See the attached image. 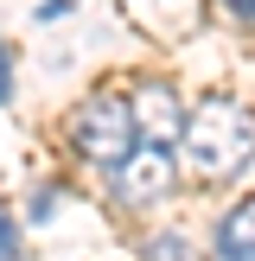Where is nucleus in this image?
Returning a JSON list of instances; mask_svg holds the SVG:
<instances>
[{"label":"nucleus","instance_id":"1","mask_svg":"<svg viewBox=\"0 0 255 261\" xmlns=\"http://www.w3.org/2000/svg\"><path fill=\"white\" fill-rule=\"evenodd\" d=\"M178 160L204 185H230L255 166V115L236 96H204L178 121Z\"/></svg>","mask_w":255,"mask_h":261},{"label":"nucleus","instance_id":"2","mask_svg":"<svg viewBox=\"0 0 255 261\" xmlns=\"http://www.w3.org/2000/svg\"><path fill=\"white\" fill-rule=\"evenodd\" d=\"M64 140H70V153H76V160H89L96 172H102V166H115V160L140 140L128 96H121V89H96V96H83V102L70 109V121H64Z\"/></svg>","mask_w":255,"mask_h":261},{"label":"nucleus","instance_id":"3","mask_svg":"<svg viewBox=\"0 0 255 261\" xmlns=\"http://www.w3.org/2000/svg\"><path fill=\"white\" fill-rule=\"evenodd\" d=\"M102 185H109L115 211H153L178 191V160L172 147H153V140H134L115 166H102Z\"/></svg>","mask_w":255,"mask_h":261},{"label":"nucleus","instance_id":"4","mask_svg":"<svg viewBox=\"0 0 255 261\" xmlns=\"http://www.w3.org/2000/svg\"><path fill=\"white\" fill-rule=\"evenodd\" d=\"M121 96H128V109H134V127H140V140H153V147H172V140H178L185 102L172 96V83L147 76V83H128Z\"/></svg>","mask_w":255,"mask_h":261},{"label":"nucleus","instance_id":"5","mask_svg":"<svg viewBox=\"0 0 255 261\" xmlns=\"http://www.w3.org/2000/svg\"><path fill=\"white\" fill-rule=\"evenodd\" d=\"M211 261H255V191L236 198L211 229Z\"/></svg>","mask_w":255,"mask_h":261},{"label":"nucleus","instance_id":"6","mask_svg":"<svg viewBox=\"0 0 255 261\" xmlns=\"http://www.w3.org/2000/svg\"><path fill=\"white\" fill-rule=\"evenodd\" d=\"M140 261H191V249H185V236L166 229V236H153L147 249H140Z\"/></svg>","mask_w":255,"mask_h":261},{"label":"nucleus","instance_id":"7","mask_svg":"<svg viewBox=\"0 0 255 261\" xmlns=\"http://www.w3.org/2000/svg\"><path fill=\"white\" fill-rule=\"evenodd\" d=\"M0 261H26V242H19V217L0 204Z\"/></svg>","mask_w":255,"mask_h":261},{"label":"nucleus","instance_id":"8","mask_svg":"<svg viewBox=\"0 0 255 261\" xmlns=\"http://www.w3.org/2000/svg\"><path fill=\"white\" fill-rule=\"evenodd\" d=\"M7 96H13V45L0 38V102H7Z\"/></svg>","mask_w":255,"mask_h":261},{"label":"nucleus","instance_id":"9","mask_svg":"<svg viewBox=\"0 0 255 261\" xmlns=\"http://www.w3.org/2000/svg\"><path fill=\"white\" fill-rule=\"evenodd\" d=\"M223 13H230V19H242V25H255V0H223Z\"/></svg>","mask_w":255,"mask_h":261},{"label":"nucleus","instance_id":"10","mask_svg":"<svg viewBox=\"0 0 255 261\" xmlns=\"http://www.w3.org/2000/svg\"><path fill=\"white\" fill-rule=\"evenodd\" d=\"M64 13H70V0H45V7H38V19L51 25V19H64Z\"/></svg>","mask_w":255,"mask_h":261}]
</instances>
